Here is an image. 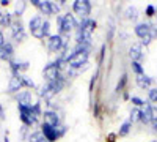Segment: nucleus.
<instances>
[{
    "label": "nucleus",
    "instance_id": "34",
    "mask_svg": "<svg viewBox=\"0 0 157 142\" xmlns=\"http://www.w3.org/2000/svg\"><path fill=\"white\" fill-rule=\"evenodd\" d=\"M43 32H44V36H49V22H47V21L44 22V27H43Z\"/></svg>",
    "mask_w": 157,
    "mask_h": 142
},
{
    "label": "nucleus",
    "instance_id": "28",
    "mask_svg": "<svg viewBox=\"0 0 157 142\" xmlns=\"http://www.w3.org/2000/svg\"><path fill=\"white\" fill-rule=\"evenodd\" d=\"M132 103H134L135 106H145V104H146L145 101L140 99V98H137V96H132Z\"/></svg>",
    "mask_w": 157,
    "mask_h": 142
},
{
    "label": "nucleus",
    "instance_id": "19",
    "mask_svg": "<svg viewBox=\"0 0 157 142\" xmlns=\"http://www.w3.org/2000/svg\"><path fill=\"white\" fill-rule=\"evenodd\" d=\"M137 84H138L140 87L148 88V87L152 84V79H151V77H148V76H145V74H141V76L137 77Z\"/></svg>",
    "mask_w": 157,
    "mask_h": 142
},
{
    "label": "nucleus",
    "instance_id": "35",
    "mask_svg": "<svg viewBox=\"0 0 157 142\" xmlns=\"http://www.w3.org/2000/svg\"><path fill=\"white\" fill-rule=\"evenodd\" d=\"M5 44V36H3V33L2 32H0V47H2Z\"/></svg>",
    "mask_w": 157,
    "mask_h": 142
},
{
    "label": "nucleus",
    "instance_id": "33",
    "mask_svg": "<svg viewBox=\"0 0 157 142\" xmlns=\"http://www.w3.org/2000/svg\"><path fill=\"white\" fill-rule=\"evenodd\" d=\"M154 11H155V8H154L152 5H149L148 10H146V14H148V16H154Z\"/></svg>",
    "mask_w": 157,
    "mask_h": 142
},
{
    "label": "nucleus",
    "instance_id": "32",
    "mask_svg": "<svg viewBox=\"0 0 157 142\" xmlns=\"http://www.w3.org/2000/svg\"><path fill=\"white\" fill-rule=\"evenodd\" d=\"M24 8H25V3H24V2H22V3H17V6H16V13H17V16L24 11Z\"/></svg>",
    "mask_w": 157,
    "mask_h": 142
},
{
    "label": "nucleus",
    "instance_id": "37",
    "mask_svg": "<svg viewBox=\"0 0 157 142\" xmlns=\"http://www.w3.org/2000/svg\"><path fill=\"white\" fill-rule=\"evenodd\" d=\"M0 18H2V13H0Z\"/></svg>",
    "mask_w": 157,
    "mask_h": 142
},
{
    "label": "nucleus",
    "instance_id": "24",
    "mask_svg": "<svg viewBox=\"0 0 157 142\" xmlns=\"http://www.w3.org/2000/svg\"><path fill=\"white\" fill-rule=\"evenodd\" d=\"M132 68H134V71H135L138 76L143 74V68H141V65H140V62H132Z\"/></svg>",
    "mask_w": 157,
    "mask_h": 142
},
{
    "label": "nucleus",
    "instance_id": "3",
    "mask_svg": "<svg viewBox=\"0 0 157 142\" xmlns=\"http://www.w3.org/2000/svg\"><path fill=\"white\" fill-rule=\"evenodd\" d=\"M86 60H88V52H78V51H74V54L68 60V65H69V68H78V67L85 65Z\"/></svg>",
    "mask_w": 157,
    "mask_h": 142
},
{
    "label": "nucleus",
    "instance_id": "13",
    "mask_svg": "<svg viewBox=\"0 0 157 142\" xmlns=\"http://www.w3.org/2000/svg\"><path fill=\"white\" fill-rule=\"evenodd\" d=\"M17 101H19V106L32 108V95L29 92H21L17 95Z\"/></svg>",
    "mask_w": 157,
    "mask_h": 142
},
{
    "label": "nucleus",
    "instance_id": "7",
    "mask_svg": "<svg viewBox=\"0 0 157 142\" xmlns=\"http://www.w3.org/2000/svg\"><path fill=\"white\" fill-rule=\"evenodd\" d=\"M91 11V5L88 0H77V2H74V13L75 14H78L80 18H85L90 14Z\"/></svg>",
    "mask_w": 157,
    "mask_h": 142
},
{
    "label": "nucleus",
    "instance_id": "5",
    "mask_svg": "<svg viewBox=\"0 0 157 142\" xmlns=\"http://www.w3.org/2000/svg\"><path fill=\"white\" fill-rule=\"evenodd\" d=\"M58 22H60V32L61 33H69L75 27V19H74L72 14H69V13L64 14L63 18H60Z\"/></svg>",
    "mask_w": 157,
    "mask_h": 142
},
{
    "label": "nucleus",
    "instance_id": "25",
    "mask_svg": "<svg viewBox=\"0 0 157 142\" xmlns=\"http://www.w3.org/2000/svg\"><path fill=\"white\" fill-rule=\"evenodd\" d=\"M11 22V16L8 14V13H6V14H2V18H0V24H2V25H8Z\"/></svg>",
    "mask_w": 157,
    "mask_h": 142
},
{
    "label": "nucleus",
    "instance_id": "2",
    "mask_svg": "<svg viewBox=\"0 0 157 142\" xmlns=\"http://www.w3.org/2000/svg\"><path fill=\"white\" fill-rule=\"evenodd\" d=\"M135 33L138 38H141L143 44H149L157 36V30L154 27H151L149 24H138L135 27Z\"/></svg>",
    "mask_w": 157,
    "mask_h": 142
},
{
    "label": "nucleus",
    "instance_id": "4",
    "mask_svg": "<svg viewBox=\"0 0 157 142\" xmlns=\"http://www.w3.org/2000/svg\"><path fill=\"white\" fill-rule=\"evenodd\" d=\"M19 112H21V120L24 122L25 126H30L36 122V115L33 114V106L32 108H25V106H19Z\"/></svg>",
    "mask_w": 157,
    "mask_h": 142
},
{
    "label": "nucleus",
    "instance_id": "26",
    "mask_svg": "<svg viewBox=\"0 0 157 142\" xmlns=\"http://www.w3.org/2000/svg\"><path fill=\"white\" fill-rule=\"evenodd\" d=\"M140 120V109H134L132 114H130V122H135Z\"/></svg>",
    "mask_w": 157,
    "mask_h": 142
},
{
    "label": "nucleus",
    "instance_id": "17",
    "mask_svg": "<svg viewBox=\"0 0 157 142\" xmlns=\"http://www.w3.org/2000/svg\"><path fill=\"white\" fill-rule=\"evenodd\" d=\"M13 46L11 44H8V43H5L2 47H0V59H3V60H10L11 59V55H13Z\"/></svg>",
    "mask_w": 157,
    "mask_h": 142
},
{
    "label": "nucleus",
    "instance_id": "21",
    "mask_svg": "<svg viewBox=\"0 0 157 142\" xmlns=\"http://www.w3.org/2000/svg\"><path fill=\"white\" fill-rule=\"evenodd\" d=\"M126 16H127V19H137L138 11H137L135 8H132V6H129V8L126 10Z\"/></svg>",
    "mask_w": 157,
    "mask_h": 142
},
{
    "label": "nucleus",
    "instance_id": "31",
    "mask_svg": "<svg viewBox=\"0 0 157 142\" xmlns=\"http://www.w3.org/2000/svg\"><path fill=\"white\" fill-rule=\"evenodd\" d=\"M22 82H24V85H27V87H35V84H33V81H30V79H27V77H22Z\"/></svg>",
    "mask_w": 157,
    "mask_h": 142
},
{
    "label": "nucleus",
    "instance_id": "9",
    "mask_svg": "<svg viewBox=\"0 0 157 142\" xmlns=\"http://www.w3.org/2000/svg\"><path fill=\"white\" fill-rule=\"evenodd\" d=\"M44 77L49 81V82H54L60 77V73H58V67L55 63H49V65L44 68Z\"/></svg>",
    "mask_w": 157,
    "mask_h": 142
},
{
    "label": "nucleus",
    "instance_id": "20",
    "mask_svg": "<svg viewBox=\"0 0 157 142\" xmlns=\"http://www.w3.org/2000/svg\"><path fill=\"white\" fill-rule=\"evenodd\" d=\"M30 142H46V137L43 133H33L30 137H29Z\"/></svg>",
    "mask_w": 157,
    "mask_h": 142
},
{
    "label": "nucleus",
    "instance_id": "1",
    "mask_svg": "<svg viewBox=\"0 0 157 142\" xmlns=\"http://www.w3.org/2000/svg\"><path fill=\"white\" fill-rule=\"evenodd\" d=\"M96 27V22L93 19H83L77 32V43H91V33Z\"/></svg>",
    "mask_w": 157,
    "mask_h": 142
},
{
    "label": "nucleus",
    "instance_id": "29",
    "mask_svg": "<svg viewBox=\"0 0 157 142\" xmlns=\"http://www.w3.org/2000/svg\"><path fill=\"white\" fill-rule=\"evenodd\" d=\"M124 84H126V76H123V77H121V82L118 84V87H116V92H121L123 87H124Z\"/></svg>",
    "mask_w": 157,
    "mask_h": 142
},
{
    "label": "nucleus",
    "instance_id": "36",
    "mask_svg": "<svg viewBox=\"0 0 157 142\" xmlns=\"http://www.w3.org/2000/svg\"><path fill=\"white\" fill-rule=\"evenodd\" d=\"M0 115H3V109H2V106H0Z\"/></svg>",
    "mask_w": 157,
    "mask_h": 142
},
{
    "label": "nucleus",
    "instance_id": "23",
    "mask_svg": "<svg viewBox=\"0 0 157 142\" xmlns=\"http://www.w3.org/2000/svg\"><path fill=\"white\" fill-rule=\"evenodd\" d=\"M151 123H152V126L157 130V108H152V109H151Z\"/></svg>",
    "mask_w": 157,
    "mask_h": 142
},
{
    "label": "nucleus",
    "instance_id": "6",
    "mask_svg": "<svg viewBox=\"0 0 157 142\" xmlns=\"http://www.w3.org/2000/svg\"><path fill=\"white\" fill-rule=\"evenodd\" d=\"M43 27H44V21L41 16H36L30 21V30L33 33V36L36 38H44V32H43Z\"/></svg>",
    "mask_w": 157,
    "mask_h": 142
},
{
    "label": "nucleus",
    "instance_id": "8",
    "mask_svg": "<svg viewBox=\"0 0 157 142\" xmlns=\"http://www.w3.org/2000/svg\"><path fill=\"white\" fill-rule=\"evenodd\" d=\"M66 47V40L61 36V35H52L49 38V49L52 52H58L60 49Z\"/></svg>",
    "mask_w": 157,
    "mask_h": 142
},
{
    "label": "nucleus",
    "instance_id": "30",
    "mask_svg": "<svg viewBox=\"0 0 157 142\" xmlns=\"http://www.w3.org/2000/svg\"><path fill=\"white\" fill-rule=\"evenodd\" d=\"M149 98H151L152 101H155V103H157V90H155V88L149 90Z\"/></svg>",
    "mask_w": 157,
    "mask_h": 142
},
{
    "label": "nucleus",
    "instance_id": "15",
    "mask_svg": "<svg viewBox=\"0 0 157 142\" xmlns=\"http://www.w3.org/2000/svg\"><path fill=\"white\" fill-rule=\"evenodd\" d=\"M13 38H14L16 41H22L25 38V30L21 24H14L13 25Z\"/></svg>",
    "mask_w": 157,
    "mask_h": 142
},
{
    "label": "nucleus",
    "instance_id": "11",
    "mask_svg": "<svg viewBox=\"0 0 157 142\" xmlns=\"http://www.w3.org/2000/svg\"><path fill=\"white\" fill-rule=\"evenodd\" d=\"M24 87L22 82V76L21 74H13V77L10 79V85H8V92H17Z\"/></svg>",
    "mask_w": 157,
    "mask_h": 142
},
{
    "label": "nucleus",
    "instance_id": "12",
    "mask_svg": "<svg viewBox=\"0 0 157 142\" xmlns=\"http://www.w3.org/2000/svg\"><path fill=\"white\" fill-rule=\"evenodd\" d=\"M129 55L132 59V62H140L143 59V52H141V44H132L129 49Z\"/></svg>",
    "mask_w": 157,
    "mask_h": 142
},
{
    "label": "nucleus",
    "instance_id": "10",
    "mask_svg": "<svg viewBox=\"0 0 157 142\" xmlns=\"http://www.w3.org/2000/svg\"><path fill=\"white\" fill-rule=\"evenodd\" d=\"M43 134H44L46 140H49V142H54V140H57V137H58L57 128H55V126H50V125H47V123L43 125Z\"/></svg>",
    "mask_w": 157,
    "mask_h": 142
},
{
    "label": "nucleus",
    "instance_id": "14",
    "mask_svg": "<svg viewBox=\"0 0 157 142\" xmlns=\"http://www.w3.org/2000/svg\"><path fill=\"white\" fill-rule=\"evenodd\" d=\"M44 120H46V123L47 125H50V126H58V123H60V119H58V115L55 114V112H44Z\"/></svg>",
    "mask_w": 157,
    "mask_h": 142
},
{
    "label": "nucleus",
    "instance_id": "27",
    "mask_svg": "<svg viewBox=\"0 0 157 142\" xmlns=\"http://www.w3.org/2000/svg\"><path fill=\"white\" fill-rule=\"evenodd\" d=\"M49 6H50V13H58L60 11V5H57L55 2H49Z\"/></svg>",
    "mask_w": 157,
    "mask_h": 142
},
{
    "label": "nucleus",
    "instance_id": "22",
    "mask_svg": "<svg viewBox=\"0 0 157 142\" xmlns=\"http://www.w3.org/2000/svg\"><path fill=\"white\" fill-rule=\"evenodd\" d=\"M130 125H132V122H126V123H123V126H121V130H120V136H126L127 133H129V130H130Z\"/></svg>",
    "mask_w": 157,
    "mask_h": 142
},
{
    "label": "nucleus",
    "instance_id": "18",
    "mask_svg": "<svg viewBox=\"0 0 157 142\" xmlns=\"http://www.w3.org/2000/svg\"><path fill=\"white\" fill-rule=\"evenodd\" d=\"M36 8L41 10V13H44V14H52L50 13V6H49V2H43V0H33L32 2Z\"/></svg>",
    "mask_w": 157,
    "mask_h": 142
},
{
    "label": "nucleus",
    "instance_id": "16",
    "mask_svg": "<svg viewBox=\"0 0 157 142\" xmlns=\"http://www.w3.org/2000/svg\"><path fill=\"white\" fill-rule=\"evenodd\" d=\"M151 109H152L151 104H145V108L140 111V120L143 123H151Z\"/></svg>",
    "mask_w": 157,
    "mask_h": 142
}]
</instances>
